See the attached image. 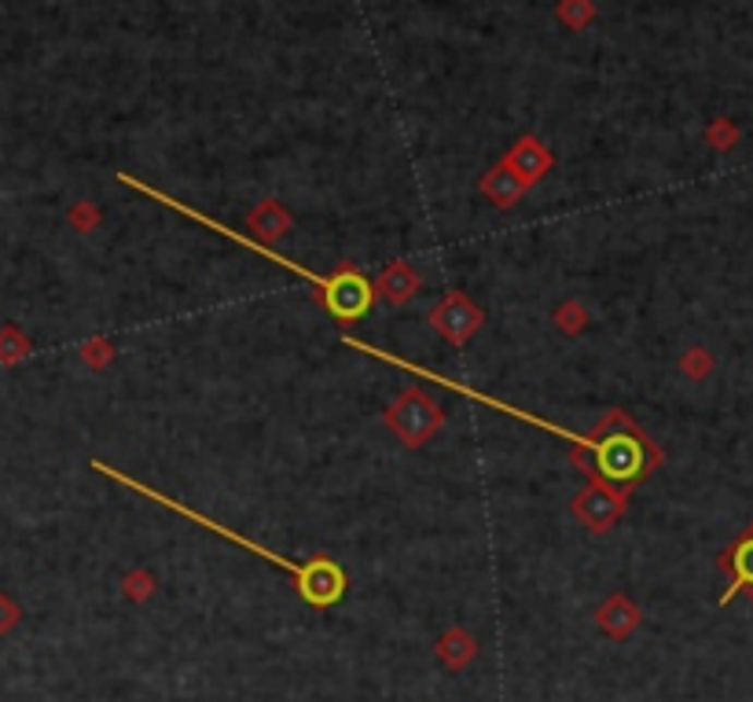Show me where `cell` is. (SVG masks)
<instances>
[{
    "label": "cell",
    "mask_w": 753,
    "mask_h": 702,
    "mask_svg": "<svg viewBox=\"0 0 753 702\" xmlns=\"http://www.w3.org/2000/svg\"><path fill=\"white\" fill-rule=\"evenodd\" d=\"M118 180H122V185H129V188H136L140 195H147V199H155V203H163V206H169V210H177V214H184V217L199 221V225L214 228V233H220L225 239H232V243L247 247V250H254V254H261V258H268V262H276V265L290 269V273H298V276L313 279V284L320 287V298H324L327 313L335 317V320H357V317H364L368 309H371V298H375V287H371L368 279L360 276V273H354V269H338L335 276H316L313 269H306V265L290 262V258H284V254H276L273 247L258 243V239H250V236H243V233H236V228L220 225V221H214V217L199 214V210H192L188 203H180V199H169V195H163V192H155V188L144 185V180H136V177H129V174H118Z\"/></svg>",
    "instance_id": "cell-2"
},
{
    "label": "cell",
    "mask_w": 753,
    "mask_h": 702,
    "mask_svg": "<svg viewBox=\"0 0 753 702\" xmlns=\"http://www.w3.org/2000/svg\"><path fill=\"white\" fill-rule=\"evenodd\" d=\"M438 655L445 658L452 669H459L464 662L475 658V640H470L464 629H452V633L438 644Z\"/></svg>",
    "instance_id": "cell-12"
},
{
    "label": "cell",
    "mask_w": 753,
    "mask_h": 702,
    "mask_svg": "<svg viewBox=\"0 0 753 702\" xmlns=\"http://www.w3.org/2000/svg\"><path fill=\"white\" fill-rule=\"evenodd\" d=\"M706 144L717 152H731L739 144V126L731 118H713V126L706 129Z\"/></svg>",
    "instance_id": "cell-14"
},
{
    "label": "cell",
    "mask_w": 753,
    "mask_h": 702,
    "mask_svg": "<svg viewBox=\"0 0 753 702\" xmlns=\"http://www.w3.org/2000/svg\"><path fill=\"white\" fill-rule=\"evenodd\" d=\"M93 467H96V471H104V475L110 478V483H118V486H125V489H136L140 497L158 500V504H163V508L177 511V515H184V519H192V523H199V526L214 530L217 537L232 540V545L247 548V551H258V556H261V559H268V563H273V567L287 570V574L298 581V593L306 596V604H313V607H331V604H338V599H343V593H346V574H343V570H338L335 563H331V559H309V563H295V559H284V556H279V551H273V548L258 545V540L243 537V534H239V530H232V526H220V523H214V519H210V515H199L195 508H188V504H180V500H174V497L158 493V489H151V486H144V483H136V478H133V475H125V471H118V467H110V464H99V460H96Z\"/></svg>",
    "instance_id": "cell-1"
},
{
    "label": "cell",
    "mask_w": 753,
    "mask_h": 702,
    "mask_svg": "<svg viewBox=\"0 0 753 702\" xmlns=\"http://www.w3.org/2000/svg\"><path fill=\"white\" fill-rule=\"evenodd\" d=\"M481 195L486 199H493V206H515L522 195H526V185H522V180L511 174V169L500 163V166H493L489 169L486 177H481Z\"/></svg>",
    "instance_id": "cell-9"
},
{
    "label": "cell",
    "mask_w": 753,
    "mask_h": 702,
    "mask_svg": "<svg viewBox=\"0 0 753 702\" xmlns=\"http://www.w3.org/2000/svg\"><path fill=\"white\" fill-rule=\"evenodd\" d=\"M559 320H562V328H566V331H577V328H585V309L566 306V309L559 313Z\"/></svg>",
    "instance_id": "cell-18"
},
{
    "label": "cell",
    "mask_w": 753,
    "mask_h": 702,
    "mask_svg": "<svg viewBox=\"0 0 753 702\" xmlns=\"http://www.w3.org/2000/svg\"><path fill=\"white\" fill-rule=\"evenodd\" d=\"M26 354H29V343L23 331H15L12 324L0 328V360H4V365H15V360H23Z\"/></svg>",
    "instance_id": "cell-16"
},
{
    "label": "cell",
    "mask_w": 753,
    "mask_h": 702,
    "mask_svg": "<svg viewBox=\"0 0 753 702\" xmlns=\"http://www.w3.org/2000/svg\"><path fill=\"white\" fill-rule=\"evenodd\" d=\"M640 626V607L625 596H610L607 604L599 607V629L614 640H625L632 629Z\"/></svg>",
    "instance_id": "cell-8"
},
{
    "label": "cell",
    "mask_w": 753,
    "mask_h": 702,
    "mask_svg": "<svg viewBox=\"0 0 753 702\" xmlns=\"http://www.w3.org/2000/svg\"><path fill=\"white\" fill-rule=\"evenodd\" d=\"M481 320H486L481 309L470 302L467 295H459V290H452V295H445L434 309H430V324H434V331H441L452 346H464L481 328Z\"/></svg>",
    "instance_id": "cell-4"
},
{
    "label": "cell",
    "mask_w": 753,
    "mask_h": 702,
    "mask_svg": "<svg viewBox=\"0 0 753 702\" xmlns=\"http://www.w3.org/2000/svg\"><path fill=\"white\" fill-rule=\"evenodd\" d=\"M555 15L566 29H585L596 23V4L591 0H559Z\"/></svg>",
    "instance_id": "cell-13"
},
{
    "label": "cell",
    "mask_w": 753,
    "mask_h": 702,
    "mask_svg": "<svg viewBox=\"0 0 753 702\" xmlns=\"http://www.w3.org/2000/svg\"><path fill=\"white\" fill-rule=\"evenodd\" d=\"M247 228H250V233H258L261 239H279V236H287L290 214L276 203V199H265L258 210H250Z\"/></svg>",
    "instance_id": "cell-11"
},
{
    "label": "cell",
    "mask_w": 753,
    "mask_h": 702,
    "mask_svg": "<svg viewBox=\"0 0 753 702\" xmlns=\"http://www.w3.org/2000/svg\"><path fill=\"white\" fill-rule=\"evenodd\" d=\"M680 372H684L688 379H695V383H702L709 372H713V354L702 346H691L684 357H680Z\"/></svg>",
    "instance_id": "cell-15"
},
{
    "label": "cell",
    "mask_w": 753,
    "mask_h": 702,
    "mask_svg": "<svg viewBox=\"0 0 753 702\" xmlns=\"http://www.w3.org/2000/svg\"><path fill=\"white\" fill-rule=\"evenodd\" d=\"M416 290H419V276H416V269L405 262H390L383 269V276H379V295L394 306H405Z\"/></svg>",
    "instance_id": "cell-10"
},
{
    "label": "cell",
    "mask_w": 753,
    "mask_h": 702,
    "mask_svg": "<svg viewBox=\"0 0 753 702\" xmlns=\"http://www.w3.org/2000/svg\"><path fill=\"white\" fill-rule=\"evenodd\" d=\"M74 225L82 228H93L96 225V210H93V203H77V210H74Z\"/></svg>",
    "instance_id": "cell-19"
},
{
    "label": "cell",
    "mask_w": 753,
    "mask_h": 702,
    "mask_svg": "<svg viewBox=\"0 0 753 702\" xmlns=\"http://www.w3.org/2000/svg\"><path fill=\"white\" fill-rule=\"evenodd\" d=\"M386 424L405 445H423V441L445 424V416H441V408L423 394V390L411 386L386 408Z\"/></svg>",
    "instance_id": "cell-3"
},
{
    "label": "cell",
    "mask_w": 753,
    "mask_h": 702,
    "mask_svg": "<svg viewBox=\"0 0 753 702\" xmlns=\"http://www.w3.org/2000/svg\"><path fill=\"white\" fill-rule=\"evenodd\" d=\"M19 626V607L8 596H0V633H12Z\"/></svg>",
    "instance_id": "cell-17"
},
{
    "label": "cell",
    "mask_w": 753,
    "mask_h": 702,
    "mask_svg": "<svg viewBox=\"0 0 753 702\" xmlns=\"http://www.w3.org/2000/svg\"><path fill=\"white\" fill-rule=\"evenodd\" d=\"M504 166H507L511 174H515L526 188H534L537 180H545V174L551 169V152H548L545 144H540L537 136H522L518 144L507 152Z\"/></svg>",
    "instance_id": "cell-7"
},
{
    "label": "cell",
    "mask_w": 753,
    "mask_h": 702,
    "mask_svg": "<svg viewBox=\"0 0 753 702\" xmlns=\"http://www.w3.org/2000/svg\"><path fill=\"white\" fill-rule=\"evenodd\" d=\"M625 508H629L625 489L607 486V483L588 486L585 493H577V500H574V515H577L588 530H596V534H602V530L614 526L618 519L625 515Z\"/></svg>",
    "instance_id": "cell-5"
},
{
    "label": "cell",
    "mask_w": 753,
    "mask_h": 702,
    "mask_svg": "<svg viewBox=\"0 0 753 702\" xmlns=\"http://www.w3.org/2000/svg\"><path fill=\"white\" fill-rule=\"evenodd\" d=\"M720 570L728 574V593L720 596V604H728L736 596L753 599V523L731 540V548H725Z\"/></svg>",
    "instance_id": "cell-6"
}]
</instances>
